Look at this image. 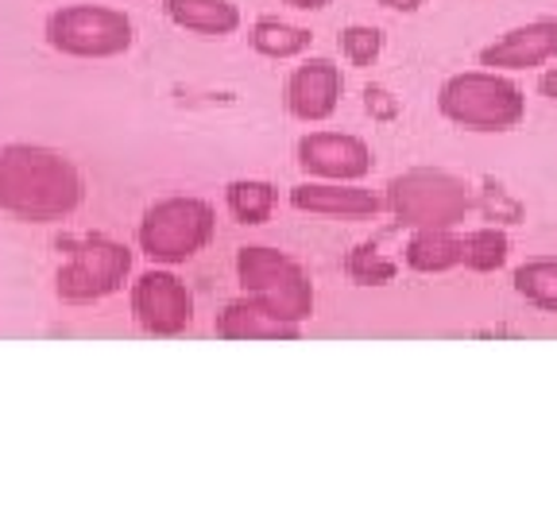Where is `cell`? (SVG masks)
<instances>
[{
	"label": "cell",
	"instance_id": "obj_10",
	"mask_svg": "<svg viewBox=\"0 0 557 522\" xmlns=\"http://www.w3.org/2000/svg\"><path fill=\"white\" fill-rule=\"evenodd\" d=\"M341 97H345V74L333 59H306L290 70L287 86H283V104L287 113L302 124H322L337 113Z\"/></svg>",
	"mask_w": 557,
	"mask_h": 522
},
{
	"label": "cell",
	"instance_id": "obj_21",
	"mask_svg": "<svg viewBox=\"0 0 557 522\" xmlns=\"http://www.w3.org/2000/svg\"><path fill=\"white\" fill-rule=\"evenodd\" d=\"M341 54L348 66H372L383 54V32L372 24H348L341 32Z\"/></svg>",
	"mask_w": 557,
	"mask_h": 522
},
{
	"label": "cell",
	"instance_id": "obj_15",
	"mask_svg": "<svg viewBox=\"0 0 557 522\" xmlns=\"http://www.w3.org/2000/svg\"><path fill=\"white\" fill-rule=\"evenodd\" d=\"M166 20L194 35H233L240 27V9L233 0H163Z\"/></svg>",
	"mask_w": 557,
	"mask_h": 522
},
{
	"label": "cell",
	"instance_id": "obj_24",
	"mask_svg": "<svg viewBox=\"0 0 557 522\" xmlns=\"http://www.w3.org/2000/svg\"><path fill=\"white\" fill-rule=\"evenodd\" d=\"M426 4V0H380V9H392V12H403V16H410V12H418Z\"/></svg>",
	"mask_w": 557,
	"mask_h": 522
},
{
	"label": "cell",
	"instance_id": "obj_25",
	"mask_svg": "<svg viewBox=\"0 0 557 522\" xmlns=\"http://www.w3.org/2000/svg\"><path fill=\"white\" fill-rule=\"evenodd\" d=\"M283 4H290V9H298V12H322V9H330L333 0H283Z\"/></svg>",
	"mask_w": 557,
	"mask_h": 522
},
{
	"label": "cell",
	"instance_id": "obj_4",
	"mask_svg": "<svg viewBox=\"0 0 557 522\" xmlns=\"http://www.w3.org/2000/svg\"><path fill=\"white\" fill-rule=\"evenodd\" d=\"M213 233H218L213 206L206 198H194V194H174V198H159L144 209L136 236L139 252L151 263L174 268V263H186L198 252H206Z\"/></svg>",
	"mask_w": 557,
	"mask_h": 522
},
{
	"label": "cell",
	"instance_id": "obj_8",
	"mask_svg": "<svg viewBox=\"0 0 557 522\" xmlns=\"http://www.w3.org/2000/svg\"><path fill=\"white\" fill-rule=\"evenodd\" d=\"M132 318L148 337H183L194 325V295L166 268H151L132 283Z\"/></svg>",
	"mask_w": 557,
	"mask_h": 522
},
{
	"label": "cell",
	"instance_id": "obj_7",
	"mask_svg": "<svg viewBox=\"0 0 557 522\" xmlns=\"http://www.w3.org/2000/svg\"><path fill=\"white\" fill-rule=\"evenodd\" d=\"M66 263L54 275V290L70 306L101 302V298L116 295L124 278L132 275V248L113 236L94 233L82 240H66Z\"/></svg>",
	"mask_w": 557,
	"mask_h": 522
},
{
	"label": "cell",
	"instance_id": "obj_5",
	"mask_svg": "<svg viewBox=\"0 0 557 522\" xmlns=\"http://www.w3.org/2000/svg\"><path fill=\"white\" fill-rule=\"evenodd\" d=\"M383 198L403 228H461L472 209L465 178L442 166H410L395 174Z\"/></svg>",
	"mask_w": 557,
	"mask_h": 522
},
{
	"label": "cell",
	"instance_id": "obj_11",
	"mask_svg": "<svg viewBox=\"0 0 557 522\" xmlns=\"http://www.w3.org/2000/svg\"><path fill=\"white\" fill-rule=\"evenodd\" d=\"M557 62V16L527 20L519 27H507L499 39L480 51V66L504 70V74H522Z\"/></svg>",
	"mask_w": 557,
	"mask_h": 522
},
{
	"label": "cell",
	"instance_id": "obj_22",
	"mask_svg": "<svg viewBox=\"0 0 557 522\" xmlns=\"http://www.w3.org/2000/svg\"><path fill=\"white\" fill-rule=\"evenodd\" d=\"M364 109L375 121H392L399 116V97H392L383 86H364Z\"/></svg>",
	"mask_w": 557,
	"mask_h": 522
},
{
	"label": "cell",
	"instance_id": "obj_16",
	"mask_svg": "<svg viewBox=\"0 0 557 522\" xmlns=\"http://www.w3.org/2000/svg\"><path fill=\"white\" fill-rule=\"evenodd\" d=\"M248 39H252V51L263 54V59H298V54H306L313 47L310 27H298V24H287V20H271V16L256 20Z\"/></svg>",
	"mask_w": 557,
	"mask_h": 522
},
{
	"label": "cell",
	"instance_id": "obj_13",
	"mask_svg": "<svg viewBox=\"0 0 557 522\" xmlns=\"http://www.w3.org/2000/svg\"><path fill=\"white\" fill-rule=\"evenodd\" d=\"M213 333H218L221 340H298L302 337V325L283 322V318H275L263 302L240 295L218 313Z\"/></svg>",
	"mask_w": 557,
	"mask_h": 522
},
{
	"label": "cell",
	"instance_id": "obj_2",
	"mask_svg": "<svg viewBox=\"0 0 557 522\" xmlns=\"http://www.w3.org/2000/svg\"><path fill=\"white\" fill-rule=\"evenodd\" d=\"M437 113L465 132H511L527 121V94L504 70H461L437 89Z\"/></svg>",
	"mask_w": 557,
	"mask_h": 522
},
{
	"label": "cell",
	"instance_id": "obj_18",
	"mask_svg": "<svg viewBox=\"0 0 557 522\" xmlns=\"http://www.w3.org/2000/svg\"><path fill=\"white\" fill-rule=\"evenodd\" d=\"M515 295L542 313H557V260H527L511 275Z\"/></svg>",
	"mask_w": 557,
	"mask_h": 522
},
{
	"label": "cell",
	"instance_id": "obj_9",
	"mask_svg": "<svg viewBox=\"0 0 557 522\" xmlns=\"http://www.w3.org/2000/svg\"><path fill=\"white\" fill-rule=\"evenodd\" d=\"M295 159L302 174L325 183H364L375 166L372 144L352 132H306L298 139Z\"/></svg>",
	"mask_w": 557,
	"mask_h": 522
},
{
	"label": "cell",
	"instance_id": "obj_3",
	"mask_svg": "<svg viewBox=\"0 0 557 522\" xmlns=\"http://www.w3.org/2000/svg\"><path fill=\"white\" fill-rule=\"evenodd\" d=\"M236 283L244 295L263 302L275 318L290 325H306L318 306L310 271L295 256L268 248V244H244L236 252Z\"/></svg>",
	"mask_w": 557,
	"mask_h": 522
},
{
	"label": "cell",
	"instance_id": "obj_23",
	"mask_svg": "<svg viewBox=\"0 0 557 522\" xmlns=\"http://www.w3.org/2000/svg\"><path fill=\"white\" fill-rule=\"evenodd\" d=\"M539 94L549 97V101H557V62L554 66H546V74L539 78Z\"/></svg>",
	"mask_w": 557,
	"mask_h": 522
},
{
	"label": "cell",
	"instance_id": "obj_6",
	"mask_svg": "<svg viewBox=\"0 0 557 522\" xmlns=\"http://www.w3.org/2000/svg\"><path fill=\"white\" fill-rule=\"evenodd\" d=\"M47 44L66 59H116L136 44V24L128 12L109 4H66L47 16Z\"/></svg>",
	"mask_w": 557,
	"mask_h": 522
},
{
	"label": "cell",
	"instance_id": "obj_19",
	"mask_svg": "<svg viewBox=\"0 0 557 522\" xmlns=\"http://www.w3.org/2000/svg\"><path fill=\"white\" fill-rule=\"evenodd\" d=\"M511 256V236L496 225H484V228H472L465 233V256H461V268L476 271V275H487V271H499Z\"/></svg>",
	"mask_w": 557,
	"mask_h": 522
},
{
	"label": "cell",
	"instance_id": "obj_20",
	"mask_svg": "<svg viewBox=\"0 0 557 522\" xmlns=\"http://www.w3.org/2000/svg\"><path fill=\"white\" fill-rule=\"evenodd\" d=\"M345 275L352 278L357 287H387V283H395V275H399V263L387 260L375 244H357V248L345 256Z\"/></svg>",
	"mask_w": 557,
	"mask_h": 522
},
{
	"label": "cell",
	"instance_id": "obj_12",
	"mask_svg": "<svg viewBox=\"0 0 557 522\" xmlns=\"http://www.w3.org/2000/svg\"><path fill=\"white\" fill-rule=\"evenodd\" d=\"M290 206L298 213H313V217H345V221H364L375 217L380 209H387V198L360 183H325V178H306V183L290 186Z\"/></svg>",
	"mask_w": 557,
	"mask_h": 522
},
{
	"label": "cell",
	"instance_id": "obj_1",
	"mask_svg": "<svg viewBox=\"0 0 557 522\" xmlns=\"http://www.w3.org/2000/svg\"><path fill=\"white\" fill-rule=\"evenodd\" d=\"M86 198V178L62 151L44 144L0 148V213L24 225H54Z\"/></svg>",
	"mask_w": 557,
	"mask_h": 522
},
{
	"label": "cell",
	"instance_id": "obj_17",
	"mask_svg": "<svg viewBox=\"0 0 557 522\" xmlns=\"http://www.w3.org/2000/svg\"><path fill=\"white\" fill-rule=\"evenodd\" d=\"M275 186L263 178H236L225 186V206L236 225H263L275 213Z\"/></svg>",
	"mask_w": 557,
	"mask_h": 522
},
{
	"label": "cell",
	"instance_id": "obj_14",
	"mask_svg": "<svg viewBox=\"0 0 557 522\" xmlns=\"http://www.w3.org/2000/svg\"><path fill=\"white\" fill-rule=\"evenodd\" d=\"M465 236L457 228H410V240L403 248V263L418 275H445L461 268Z\"/></svg>",
	"mask_w": 557,
	"mask_h": 522
}]
</instances>
